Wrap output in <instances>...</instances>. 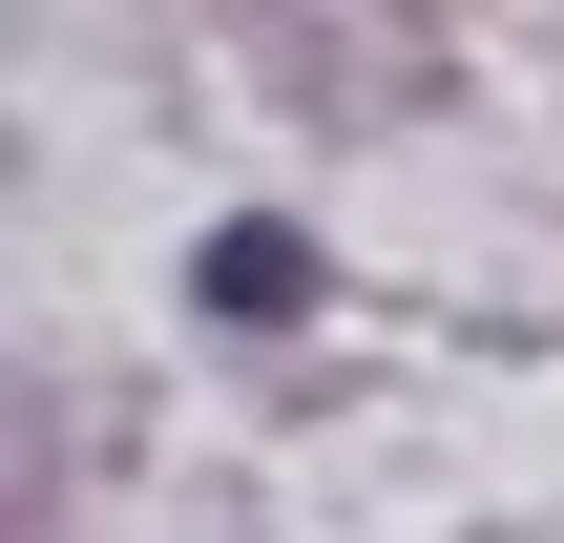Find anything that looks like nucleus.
Listing matches in <instances>:
<instances>
[{"mask_svg": "<svg viewBox=\"0 0 564 543\" xmlns=\"http://www.w3.org/2000/svg\"><path fill=\"white\" fill-rule=\"evenodd\" d=\"M0 543H42V439H21V398H0Z\"/></svg>", "mask_w": 564, "mask_h": 543, "instance_id": "f257e3e1", "label": "nucleus"}]
</instances>
